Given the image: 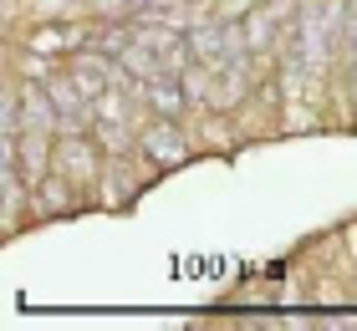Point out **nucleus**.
Returning a JSON list of instances; mask_svg holds the SVG:
<instances>
[{"label": "nucleus", "instance_id": "f257e3e1", "mask_svg": "<svg viewBox=\"0 0 357 331\" xmlns=\"http://www.w3.org/2000/svg\"><path fill=\"white\" fill-rule=\"evenodd\" d=\"M332 21H337V6L321 10V0H306V15H301V26H296V46H291V92H296L301 77H317L321 72Z\"/></svg>", "mask_w": 357, "mask_h": 331}, {"label": "nucleus", "instance_id": "f03ea898", "mask_svg": "<svg viewBox=\"0 0 357 331\" xmlns=\"http://www.w3.org/2000/svg\"><path fill=\"white\" fill-rule=\"evenodd\" d=\"M286 10H291L286 0H266V6L255 10V15H250V26H245V46H250V52H266V46H271L275 26L286 21Z\"/></svg>", "mask_w": 357, "mask_h": 331}, {"label": "nucleus", "instance_id": "7ed1b4c3", "mask_svg": "<svg viewBox=\"0 0 357 331\" xmlns=\"http://www.w3.org/2000/svg\"><path fill=\"white\" fill-rule=\"evenodd\" d=\"M143 148H149L153 158H164V163H178V158H184V138H178L174 128H153V132H143Z\"/></svg>", "mask_w": 357, "mask_h": 331}, {"label": "nucleus", "instance_id": "20e7f679", "mask_svg": "<svg viewBox=\"0 0 357 331\" xmlns=\"http://www.w3.org/2000/svg\"><path fill=\"white\" fill-rule=\"evenodd\" d=\"M92 148L82 143V138H77L72 143V132H67V143H61V169H67V178H92Z\"/></svg>", "mask_w": 357, "mask_h": 331}, {"label": "nucleus", "instance_id": "39448f33", "mask_svg": "<svg viewBox=\"0 0 357 331\" xmlns=\"http://www.w3.org/2000/svg\"><path fill=\"white\" fill-rule=\"evenodd\" d=\"M347 72H352V92H357V6H352V21H347Z\"/></svg>", "mask_w": 357, "mask_h": 331}]
</instances>
